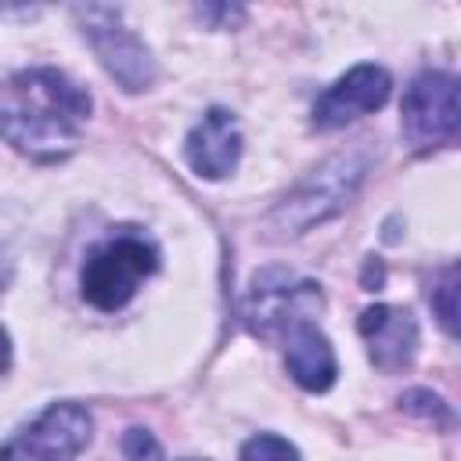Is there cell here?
Here are the masks:
<instances>
[{"label":"cell","mask_w":461,"mask_h":461,"mask_svg":"<svg viewBox=\"0 0 461 461\" xmlns=\"http://www.w3.org/2000/svg\"><path fill=\"white\" fill-rule=\"evenodd\" d=\"M94 439V418L83 403H50L36 421L18 429L4 447L0 461H76Z\"/></svg>","instance_id":"obj_7"},{"label":"cell","mask_w":461,"mask_h":461,"mask_svg":"<svg viewBox=\"0 0 461 461\" xmlns=\"http://www.w3.org/2000/svg\"><path fill=\"white\" fill-rule=\"evenodd\" d=\"M158 270V249L137 234H119L104 245H97L79 270V292L94 310L115 313L122 310L140 281H148Z\"/></svg>","instance_id":"obj_3"},{"label":"cell","mask_w":461,"mask_h":461,"mask_svg":"<svg viewBox=\"0 0 461 461\" xmlns=\"http://www.w3.org/2000/svg\"><path fill=\"white\" fill-rule=\"evenodd\" d=\"M180 461H209V457H180Z\"/></svg>","instance_id":"obj_20"},{"label":"cell","mask_w":461,"mask_h":461,"mask_svg":"<svg viewBox=\"0 0 461 461\" xmlns=\"http://www.w3.org/2000/svg\"><path fill=\"white\" fill-rule=\"evenodd\" d=\"M83 40L94 47L101 68L126 90V94H140L155 83L158 65L151 58V50L144 47V40L122 25V7L112 4H79L72 7Z\"/></svg>","instance_id":"obj_4"},{"label":"cell","mask_w":461,"mask_h":461,"mask_svg":"<svg viewBox=\"0 0 461 461\" xmlns=\"http://www.w3.org/2000/svg\"><path fill=\"white\" fill-rule=\"evenodd\" d=\"M198 18L212 22V29H227V25L245 22V7H230V4H202V7H198Z\"/></svg>","instance_id":"obj_16"},{"label":"cell","mask_w":461,"mask_h":461,"mask_svg":"<svg viewBox=\"0 0 461 461\" xmlns=\"http://www.w3.org/2000/svg\"><path fill=\"white\" fill-rule=\"evenodd\" d=\"M400 407H403L407 414L425 418V421H436V425H443V429L454 425V414H450V407L443 403V396H436V393H429V389H411V393H403V396H400Z\"/></svg>","instance_id":"obj_14"},{"label":"cell","mask_w":461,"mask_h":461,"mask_svg":"<svg viewBox=\"0 0 461 461\" xmlns=\"http://www.w3.org/2000/svg\"><path fill=\"white\" fill-rule=\"evenodd\" d=\"M324 310V292L317 281H295L285 267H263L252 274L249 299H245V321L256 335L274 339L288 328L317 317Z\"/></svg>","instance_id":"obj_5"},{"label":"cell","mask_w":461,"mask_h":461,"mask_svg":"<svg viewBox=\"0 0 461 461\" xmlns=\"http://www.w3.org/2000/svg\"><path fill=\"white\" fill-rule=\"evenodd\" d=\"M375 162V151L367 140H357L346 151L328 155L317 169H310L270 212H267V230L270 238H299L306 230H313L317 223L339 216L353 194L360 191L367 169Z\"/></svg>","instance_id":"obj_2"},{"label":"cell","mask_w":461,"mask_h":461,"mask_svg":"<svg viewBox=\"0 0 461 461\" xmlns=\"http://www.w3.org/2000/svg\"><path fill=\"white\" fill-rule=\"evenodd\" d=\"M285 364L295 385L306 393H328L339 378L335 346L313 321H303L285 331Z\"/></svg>","instance_id":"obj_11"},{"label":"cell","mask_w":461,"mask_h":461,"mask_svg":"<svg viewBox=\"0 0 461 461\" xmlns=\"http://www.w3.org/2000/svg\"><path fill=\"white\" fill-rule=\"evenodd\" d=\"M429 303H432L439 324L447 328V335H454V317H457V270L454 267L439 270V281L429 288Z\"/></svg>","instance_id":"obj_13"},{"label":"cell","mask_w":461,"mask_h":461,"mask_svg":"<svg viewBox=\"0 0 461 461\" xmlns=\"http://www.w3.org/2000/svg\"><path fill=\"white\" fill-rule=\"evenodd\" d=\"M11 367V335H7V328L0 324V375Z\"/></svg>","instance_id":"obj_18"},{"label":"cell","mask_w":461,"mask_h":461,"mask_svg":"<svg viewBox=\"0 0 461 461\" xmlns=\"http://www.w3.org/2000/svg\"><path fill=\"white\" fill-rule=\"evenodd\" d=\"M461 108H457V79L450 72H421L411 79L400 101V130L414 151L443 148L457 137Z\"/></svg>","instance_id":"obj_6"},{"label":"cell","mask_w":461,"mask_h":461,"mask_svg":"<svg viewBox=\"0 0 461 461\" xmlns=\"http://www.w3.org/2000/svg\"><path fill=\"white\" fill-rule=\"evenodd\" d=\"M90 94L50 65L14 72L0 90V137L36 162H58L79 144Z\"/></svg>","instance_id":"obj_1"},{"label":"cell","mask_w":461,"mask_h":461,"mask_svg":"<svg viewBox=\"0 0 461 461\" xmlns=\"http://www.w3.org/2000/svg\"><path fill=\"white\" fill-rule=\"evenodd\" d=\"M360 285H364V292H378L382 285H385V267H382V259H367L364 263V274H360Z\"/></svg>","instance_id":"obj_17"},{"label":"cell","mask_w":461,"mask_h":461,"mask_svg":"<svg viewBox=\"0 0 461 461\" xmlns=\"http://www.w3.org/2000/svg\"><path fill=\"white\" fill-rule=\"evenodd\" d=\"M238 461H303V457H299V447L288 443L285 436H277V432H259V436L245 439Z\"/></svg>","instance_id":"obj_12"},{"label":"cell","mask_w":461,"mask_h":461,"mask_svg":"<svg viewBox=\"0 0 461 461\" xmlns=\"http://www.w3.org/2000/svg\"><path fill=\"white\" fill-rule=\"evenodd\" d=\"M7 285H11V259L0 256V292H4Z\"/></svg>","instance_id":"obj_19"},{"label":"cell","mask_w":461,"mask_h":461,"mask_svg":"<svg viewBox=\"0 0 461 461\" xmlns=\"http://www.w3.org/2000/svg\"><path fill=\"white\" fill-rule=\"evenodd\" d=\"M184 158L202 180L230 176L241 162V130H238L234 112L209 108L202 122H194L191 133L184 137Z\"/></svg>","instance_id":"obj_9"},{"label":"cell","mask_w":461,"mask_h":461,"mask_svg":"<svg viewBox=\"0 0 461 461\" xmlns=\"http://www.w3.org/2000/svg\"><path fill=\"white\" fill-rule=\"evenodd\" d=\"M393 94V76L382 65H353L346 76H339L313 104V126L317 130H342L371 112H378Z\"/></svg>","instance_id":"obj_8"},{"label":"cell","mask_w":461,"mask_h":461,"mask_svg":"<svg viewBox=\"0 0 461 461\" xmlns=\"http://www.w3.org/2000/svg\"><path fill=\"white\" fill-rule=\"evenodd\" d=\"M357 331L367 339V353L378 371L393 375V371L411 367V360L418 353V321L407 306L375 303L360 313Z\"/></svg>","instance_id":"obj_10"},{"label":"cell","mask_w":461,"mask_h":461,"mask_svg":"<svg viewBox=\"0 0 461 461\" xmlns=\"http://www.w3.org/2000/svg\"><path fill=\"white\" fill-rule=\"evenodd\" d=\"M122 454H126V461H158L162 447H158V439L148 429L133 425V429L122 432Z\"/></svg>","instance_id":"obj_15"}]
</instances>
